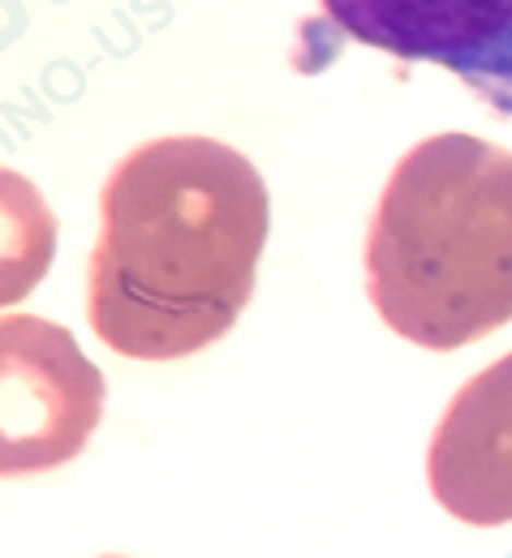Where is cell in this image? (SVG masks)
<instances>
[{
	"mask_svg": "<svg viewBox=\"0 0 512 558\" xmlns=\"http://www.w3.org/2000/svg\"><path fill=\"white\" fill-rule=\"evenodd\" d=\"M366 296L388 331L431 352L512 323V150L422 138L392 168L366 228Z\"/></svg>",
	"mask_w": 512,
	"mask_h": 558,
	"instance_id": "obj_2",
	"label": "cell"
},
{
	"mask_svg": "<svg viewBox=\"0 0 512 558\" xmlns=\"http://www.w3.org/2000/svg\"><path fill=\"white\" fill-rule=\"evenodd\" d=\"M104 558H121V555H104Z\"/></svg>",
	"mask_w": 512,
	"mask_h": 558,
	"instance_id": "obj_6",
	"label": "cell"
},
{
	"mask_svg": "<svg viewBox=\"0 0 512 558\" xmlns=\"http://www.w3.org/2000/svg\"><path fill=\"white\" fill-rule=\"evenodd\" d=\"M4 477L70 464L104 413V374L66 327L4 314Z\"/></svg>",
	"mask_w": 512,
	"mask_h": 558,
	"instance_id": "obj_3",
	"label": "cell"
},
{
	"mask_svg": "<svg viewBox=\"0 0 512 558\" xmlns=\"http://www.w3.org/2000/svg\"><path fill=\"white\" fill-rule=\"evenodd\" d=\"M366 48L456 73L512 117V0H319Z\"/></svg>",
	"mask_w": 512,
	"mask_h": 558,
	"instance_id": "obj_4",
	"label": "cell"
},
{
	"mask_svg": "<svg viewBox=\"0 0 512 558\" xmlns=\"http://www.w3.org/2000/svg\"><path fill=\"white\" fill-rule=\"evenodd\" d=\"M427 486L461 524H512V352L448 400L427 447Z\"/></svg>",
	"mask_w": 512,
	"mask_h": 558,
	"instance_id": "obj_5",
	"label": "cell"
},
{
	"mask_svg": "<svg viewBox=\"0 0 512 558\" xmlns=\"http://www.w3.org/2000/svg\"><path fill=\"white\" fill-rule=\"evenodd\" d=\"M272 203L228 142L172 134L134 146L99 190L86 323L130 361H181L250 305Z\"/></svg>",
	"mask_w": 512,
	"mask_h": 558,
	"instance_id": "obj_1",
	"label": "cell"
}]
</instances>
